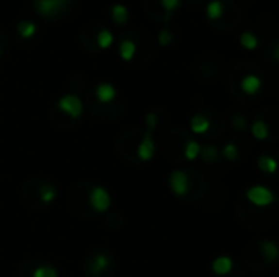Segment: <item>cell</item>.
Listing matches in <instances>:
<instances>
[{
	"mask_svg": "<svg viewBox=\"0 0 279 277\" xmlns=\"http://www.w3.org/2000/svg\"><path fill=\"white\" fill-rule=\"evenodd\" d=\"M246 199H248L251 204L258 205V207H264V205L273 204L276 198H274L273 191H269L268 187L251 186L250 189L246 191Z\"/></svg>",
	"mask_w": 279,
	"mask_h": 277,
	"instance_id": "1",
	"label": "cell"
},
{
	"mask_svg": "<svg viewBox=\"0 0 279 277\" xmlns=\"http://www.w3.org/2000/svg\"><path fill=\"white\" fill-rule=\"evenodd\" d=\"M67 3L61 2V0H34V8L36 12L41 16H46V18H51V16H56L57 13H61L66 8Z\"/></svg>",
	"mask_w": 279,
	"mask_h": 277,
	"instance_id": "2",
	"label": "cell"
},
{
	"mask_svg": "<svg viewBox=\"0 0 279 277\" xmlns=\"http://www.w3.org/2000/svg\"><path fill=\"white\" fill-rule=\"evenodd\" d=\"M57 106H59V109L64 111L67 116H70V118H79L83 111L82 101H80V98L75 95L62 96L61 100L57 101Z\"/></svg>",
	"mask_w": 279,
	"mask_h": 277,
	"instance_id": "3",
	"label": "cell"
},
{
	"mask_svg": "<svg viewBox=\"0 0 279 277\" xmlns=\"http://www.w3.org/2000/svg\"><path fill=\"white\" fill-rule=\"evenodd\" d=\"M90 204H92V207L97 212H106L111 204L110 194L106 193V189H103L100 186L93 187L92 193H90Z\"/></svg>",
	"mask_w": 279,
	"mask_h": 277,
	"instance_id": "4",
	"label": "cell"
},
{
	"mask_svg": "<svg viewBox=\"0 0 279 277\" xmlns=\"http://www.w3.org/2000/svg\"><path fill=\"white\" fill-rule=\"evenodd\" d=\"M154 154H155L154 138H152L150 131H147L146 134H144L141 145H139V149H137V155H139V158L144 160V162H148V160L154 158Z\"/></svg>",
	"mask_w": 279,
	"mask_h": 277,
	"instance_id": "5",
	"label": "cell"
},
{
	"mask_svg": "<svg viewBox=\"0 0 279 277\" xmlns=\"http://www.w3.org/2000/svg\"><path fill=\"white\" fill-rule=\"evenodd\" d=\"M170 189L177 196H184L188 191V176L184 171H173L170 175Z\"/></svg>",
	"mask_w": 279,
	"mask_h": 277,
	"instance_id": "6",
	"label": "cell"
},
{
	"mask_svg": "<svg viewBox=\"0 0 279 277\" xmlns=\"http://www.w3.org/2000/svg\"><path fill=\"white\" fill-rule=\"evenodd\" d=\"M242 90H244L246 95H256L260 90H262V78L258 77V75H245L244 80H242Z\"/></svg>",
	"mask_w": 279,
	"mask_h": 277,
	"instance_id": "7",
	"label": "cell"
},
{
	"mask_svg": "<svg viewBox=\"0 0 279 277\" xmlns=\"http://www.w3.org/2000/svg\"><path fill=\"white\" fill-rule=\"evenodd\" d=\"M95 93L100 103H111L116 98V88L111 83H100Z\"/></svg>",
	"mask_w": 279,
	"mask_h": 277,
	"instance_id": "8",
	"label": "cell"
},
{
	"mask_svg": "<svg viewBox=\"0 0 279 277\" xmlns=\"http://www.w3.org/2000/svg\"><path fill=\"white\" fill-rule=\"evenodd\" d=\"M232 266H233V262H232V259L229 258V256H219V258L214 259L213 271L217 276H226V274H229V272L232 271Z\"/></svg>",
	"mask_w": 279,
	"mask_h": 277,
	"instance_id": "9",
	"label": "cell"
},
{
	"mask_svg": "<svg viewBox=\"0 0 279 277\" xmlns=\"http://www.w3.org/2000/svg\"><path fill=\"white\" fill-rule=\"evenodd\" d=\"M136 43L132 41V39H123L119 44V56H121V59L126 61V62H129V61H132V57L136 56Z\"/></svg>",
	"mask_w": 279,
	"mask_h": 277,
	"instance_id": "10",
	"label": "cell"
},
{
	"mask_svg": "<svg viewBox=\"0 0 279 277\" xmlns=\"http://www.w3.org/2000/svg\"><path fill=\"white\" fill-rule=\"evenodd\" d=\"M111 16H113L116 25H124V23H128V20H129V12L124 5L116 3V5L111 7Z\"/></svg>",
	"mask_w": 279,
	"mask_h": 277,
	"instance_id": "11",
	"label": "cell"
},
{
	"mask_svg": "<svg viewBox=\"0 0 279 277\" xmlns=\"http://www.w3.org/2000/svg\"><path fill=\"white\" fill-rule=\"evenodd\" d=\"M209 119L206 118V116H202V114H196V116H193V119H191V131L193 132H196V134H204L206 131L209 129Z\"/></svg>",
	"mask_w": 279,
	"mask_h": 277,
	"instance_id": "12",
	"label": "cell"
},
{
	"mask_svg": "<svg viewBox=\"0 0 279 277\" xmlns=\"http://www.w3.org/2000/svg\"><path fill=\"white\" fill-rule=\"evenodd\" d=\"M206 13H208V18L213 21L220 18L224 13V3L220 0H213V2H209L208 8H206Z\"/></svg>",
	"mask_w": 279,
	"mask_h": 277,
	"instance_id": "13",
	"label": "cell"
},
{
	"mask_svg": "<svg viewBox=\"0 0 279 277\" xmlns=\"http://www.w3.org/2000/svg\"><path fill=\"white\" fill-rule=\"evenodd\" d=\"M18 34H20L23 39H31L36 34V25L33 21H21L20 25H18Z\"/></svg>",
	"mask_w": 279,
	"mask_h": 277,
	"instance_id": "14",
	"label": "cell"
},
{
	"mask_svg": "<svg viewBox=\"0 0 279 277\" xmlns=\"http://www.w3.org/2000/svg\"><path fill=\"white\" fill-rule=\"evenodd\" d=\"M97 44L100 49H108L113 44V33H111L110 30H100L97 34Z\"/></svg>",
	"mask_w": 279,
	"mask_h": 277,
	"instance_id": "15",
	"label": "cell"
},
{
	"mask_svg": "<svg viewBox=\"0 0 279 277\" xmlns=\"http://www.w3.org/2000/svg\"><path fill=\"white\" fill-rule=\"evenodd\" d=\"M251 134H253V137H256L258 140H264L269 134V129L263 121H256L253 126H251Z\"/></svg>",
	"mask_w": 279,
	"mask_h": 277,
	"instance_id": "16",
	"label": "cell"
},
{
	"mask_svg": "<svg viewBox=\"0 0 279 277\" xmlns=\"http://www.w3.org/2000/svg\"><path fill=\"white\" fill-rule=\"evenodd\" d=\"M262 253L264 254V258L269 259V261H274L278 258V246L273 243V241H262Z\"/></svg>",
	"mask_w": 279,
	"mask_h": 277,
	"instance_id": "17",
	"label": "cell"
},
{
	"mask_svg": "<svg viewBox=\"0 0 279 277\" xmlns=\"http://www.w3.org/2000/svg\"><path fill=\"white\" fill-rule=\"evenodd\" d=\"M240 44L245 49H248V51H253V49H256V46H258V39H256L253 33L245 31V33H242V36H240Z\"/></svg>",
	"mask_w": 279,
	"mask_h": 277,
	"instance_id": "18",
	"label": "cell"
},
{
	"mask_svg": "<svg viewBox=\"0 0 279 277\" xmlns=\"http://www.w3.org/2000/svg\"><path fill=\"white\" fill-rule=\"evenodd\" d=\"M258 167H260V169L262 171H264V173H276V160H274L273 157H260V160H258Z\"/></svg>",
	"mask_w": 279,
	"mask_h": 277,
	"instance_id": "19",
	"label": "cell"
},
{
	"mask_svg": "<svg viewBox=\"0 0 279 277\" xmlns=\"http://www.w3.org/2000/svg\"><path fill=\"white\" fill-rule=\"evenodd\" d=\"M39 199L43 200L44 204H49L56 199V189L51 185H44L39 187Z\"/></svg>",
	"mask_w": 279,
	"mask_h": 277,
	"instance_id": "20",
	"label": "cell"
},
{
	"mask_svg": "<svg viewBox=\"0 0 279 277\" xmlns=\"http://www.w3.org/2000/svg\"><path fill=\"white\" fill-rule=\"evenodd\" d=\"M201 154V145L195 140H190L186 145H184V157L188 160H196L197 155Z\"/></svg>",
	"mask_w": 279,
	"mask_h": 277,
	"instance_id": "21",
	"label": "cell"
},
{
	"mask_svg": "<svg viewBox=\"0 0 279 277\" xmlns=\"http://www.w3.org/2000/svg\"><path fill=\"white\" fill-rule=\"evenodd\" d=\"M108 267V258L105 256V254H98V256L93 259L92 262V274H100V272H103Z\"/></svg>",
	"mask_w": 279,
	"mask_h": 277,
	"instance_id": "22",
	"label": "cell"
},
{
	"mask_svg": "<svg viewBox=\"0 0 279 277\" xmlns=\"http://www.w3.org/2000/svg\"><path fill=\"white\" fill-rule=\"evenodd\" d=\"M222 154H224V157L229 160V162H235V160L238 158V149H237V145L233 144V142H229V144L224 145Z\"/></svg>",
	"mask_w": 279,
	"mask_h": 277,
	"instance_id": "23",
	"label": "cell"
},
{
	"mask_svg": "<svg viewBox=\"0 0 279 277\" xmlns=\"http://www.w3.org/2000/svg\"><path fill=\"white\" fill-rule=\"evenodd\" d=\"M160 3H162V7L165 8V12H166V20L170 18V13L172 12H177L180 5H181V0H160Z\"/></svg>",
	"mask_w": 279,
	"mask_h": 277,
	"instance_id": "24",
	"label": "cell"
},
{
	"mask_svg": "<svg viewBox=\"0 0 279 277\" xmlns=\"http://www.w3.org/2000/svg\"><path fill=\"white\" fill-rule=\"evenodd\" d=\"M33 277H57V272L49 266H39L33 272Z\"/></svg>",
	"mask_w": 279,
	"mask_h": 277,
	"instance_id": "25",
	"label": "cell"
},
{
	"mask_svg": "<svg viewBox=\"0 0 279 277\" xmlns=\"http://www.w3.org/2000/svg\"><path fill=\"white\" fill-rule=\"evenodd\" d=\"M172 39H173L172 31H170L168 28H164L159 33V43L162 44V46H168V44L172 43Z\"/></svg>",
	"mask_w": 279,
	"mask_h": 277,
	"instance_id": "26",
	"label": "cell"
},
{
	"mask_svg": "<svg viewBox=\"0 0 279 277\" xmlns=\"http://www.w3.org/2000/svg\"><path fill=\"white\" fill-rule=\"evenodd\" d=\"M202 154H204V160H208V162H213V160L217 158V150H215V147H206V149L202 150Z\"/></svg>",
	"mask_w": 279,
	"mask_h": 277,
	"instance_id": "27",
	"label": "cell"
},
{
	"mask_svg": "<svg viewBox=\"0 0 279 277\" xmlns=\"http://www.w3.org/2000/svg\"><path fill=\"white\" fill-rule=\"evenodd\" d=\"M232 124H233V127H235V129H245L246 127V119L242 114H235V116H233V119H232Z\"/></svg>",
	"mask_w": 279,
	"mask_h": 277,
	"instance_id": "28",
	"label": "cell"
},
{
	"mask_svg": "<svg viewBox=\"0 0 279 277\" xmlns=\"http://www.w3.org/2000/svg\"><path fill=\"white\" fill-rule=\"evenodd\" d=\"M146 124H147L148 131H152V129L157 126V116H155V113H148L146 116Z\"/></svg>",
	"mask_w": 279,
	"mask_h": 277,
	"instance_id": "29",
	"label": "cell"
},
{
	"mask_svg": "<svg viewBox=\"0 0 279 277\" xmlns=\"http://www.w3.org/2000/svg\"><path fill=\"white\" fill-rule=\"evenodd\" d=\"M61 2H64V3H67V2H69V0H61Z\"/></svg>",
	"mask_w": 279,
	"mask_h": 277,
	"instance_id": "30",
	"label": "cell"
},
{
	"mask_svg": "<svg viewBox=\"0 0 279 277\" xmlns=\"http://www.w3.org/2000/svg\"><path fill=\"white\" fill-rule=\"evenodd\" d=\"M0 56H2V46H0Z\"/></svg>",
	"mask_w": 279,
	"mask_h": 277,
	"instance_id": "31",
	"label": "cell"
}]
</instances>
